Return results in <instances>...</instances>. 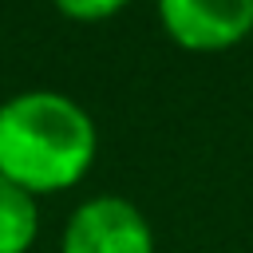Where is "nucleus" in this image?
Here are the masks:
<instances>
[{
    "mask_svg": "<svg viewBox=\"0 0 253 253\" xmlns=\"http://www.w3.org/2000/svg\"><path fill=\"white\" fill-rule=\"evenodd\" d=\"M91 115L59 91H24L0 103V174L28 194L75 186L95 158Z\"/></svg>",
    "mask_w": 253,
    "mask_h": 253,
    "instance_id": "nucleus-1",
    "label": "nucleus"
},
{
    "mask_svg": "<svg viewBox=\"0 0 253 253\" xmlns=\"http://www.w3.org/2000/svg\"><path fill=\"white\" fill-rule=\"evenodd\" d=\"M59 253H154V233L134 202L99 194L67 217Z\"/></svg>",
    "mask_w": 253,
    "mask_h": 253,
    "instance_id": "nucleus-2",
    "label": "nucleus"
},
{
    "mask_svg": "<svg viewBox=\"0 0 253 253\" xmlns=\"http://www.w3.org/2000/svg\"><path fill=\"white\" fill-rule=\"evenodd\" d=\"M166 36L190 51H221L253 32V0H158Z\"/></svg>",
    "mask_w": 253,
    "mask_h": 253,
    "instance_id": "nucleus-3",
    "label": "nucleus"
},
{
    "mask_svg": "<svg viewBox=\"0 0 253 253\" xmlns=\"http://www.w3.org/2000/svg\"><path fill=\"white\" fill-rule=\"evenodd\" d=\"M40 229L36 194L0 174V253H28Z\"/></svg>",
    "mask_w": 253,
    "mask_h": 253,
    "instance_id": "nucleus-4",
    "label": "nucleus"
},
{
    "mask_svg": "<svg viewBox=\"0 0 253 253\" xmlns=\"http://www.w3.org/2000/svg\"><path fill=\"white\" fill-rule=\"evenodd\" d=\"M126 0H55V8L71 20H107L123 8Z\"/></svg>",
    "mask_w": 253,
    "mask_h": 253,
    "instance_id": "nucleus-5",
    "label": "nucleus"
}]
</instances>
